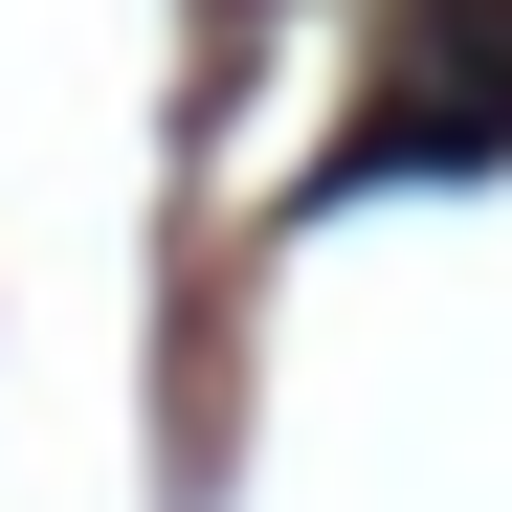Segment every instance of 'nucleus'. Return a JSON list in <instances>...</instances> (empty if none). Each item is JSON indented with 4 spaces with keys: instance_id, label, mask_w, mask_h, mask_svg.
Returning <instances> with one entry per match:
<instances>
[{
    "instance_id": "nucleus-1",
    "label": "nucleus",
    "mask_w": 512,
    "mask_h": 512,
    "mask_svg": "<svg viewBox=\"0 0 512 512\" xmlns=\"http://www.w3.org/2000/svg\"><path fill=\"white\" fill-rule=\"evenodd\" d=\"M490 134H512V0H423V67L379 90V134L334 156V179H446Z\"/></svg>"
}]
</instances>
